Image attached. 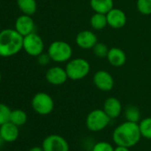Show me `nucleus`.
Here are the masks:
<instances>
[{"label":"nucleus","mask_w":151,"mask_h":151,"mask_svg":"<svg viewBox=\"0 0 151 151\" xmlns=\"http://www.w3.org/2000/svg\"><path fill=\"white\" fill-rule=\"evenodd\" d=\"M141 134L138 123L125 121L117 125L112 133V139L116 146L132 147L140 140Z\"/></svg>","instance_id":"nucleus-1"},{"label":"nucleus","mask_w":151,"mask_h":151,"mask_svg":"<svg viewBox=\"0 0 151 151\" xmlns=\"http://www.w3.org/2000/svg\"><path fill=\"white\" fill-rule=\"evenodd\" d=\"M23 49V37L14 29L0 31V56L8 58Z\"/></svg>","instance_id":"nucleus-2"},{"label":"nucleus","mask_w":151,"mask_h":151,"mask_svg":"<svg viewBox=\"0 0 151 151\" xmlns=\"http://www.w3.org/2000/svg\"><path fill=\"white\" fill-rule=\"evenodd\" d=\"M67 75L69 79L78 81L85 78L90 73V63L84 58L70 59L65 67Z\"/></svg>","instance_id":"nucleus-3"},{"label":"nucleus","mask_w":151,"mask_h":151,"mask_svg":"<svg viewBox=\"0 0 151 151\" xmlns=\"http://www.w3.org/2000/svg\"><path fill=\"white\" fill-rule=\"evenodd\" d=\"M47 53L49 54L52 61L62 63L68 62L72 58L73 51L71 45L68 43L61 40H57L50 44Z\"/></svg>","instance_id":"nucleus-4"},{"label":"nucleus","mask_w":151,"mask_h":151,"mask_svg":"<svg viewBox=\"0 0 151 151\" xmlns=\"http://www.w3.org/2000/svg\"><path fill=\"white\" fill-rule=\"evenodd\" d=\"M111 118L105 113L103 109H93L86 116V125L87 129L93 132L104 130L110 123Z\"/></svg>","instance_id":"nucleus-5"},{"label":"nucleus","mask_w":151,"mask_h":151,"mask_svg":"<svg viewBox=\"0 0 151 151\" xmlns=\"http://www.w3.org/2000/svg\"><path fill=\"white\" fill-rule=\"evenodd\" d=\"M31 107L37 114L47 116L52 112L54 109V101L48 93L40 92L33 96L31 100Z\"/></svg>","instance_id":"nucleus-6"},{"label":"nucleus","mask_w":151,"mask_h":151,"mask_svg":"<svg viewBox=\"0 0 151 151\" xmlns=\"http://www.w3.org/2000/svg\"><path fill=\"white\" fill-rule=\"evenodd\" d=\"M45 44L42 37L33 32L23 37V50L30 56L37 57L43 53Z\"/></svg>","instance_id":"nucleus-7"},{"label":"nucleus","mask_w":151,"mask_h":151,"mask_svg":"<svg viewBox=\"0 0 151 151\" xmlns=\"http://www.w3.org/2000/svg\"><path fill=\"white\" fill-rule=\"evenodd\" d=\"M44 151H69V145L67 139L58 134L46 136L41 146Z\"/></svg>","instance_id":"nucleus-8"},{"label":"nucleus","mask_w":151,"mask_h":151,"mask_svg":"<svg viewBox=\"0 0 151 151\" xmlns=\"http://www.w3.org/2000/svg\"><path fill=\"white\" fill-rule=\"evenodd\" d=\"M93 82L96 88L103 92H109L115 86V80L112 75L106 70H98L93 78Z\"/></svg>","instance_id":"nucleus-9"},{"label":"nucleus","mask_w":151,"mask_h":151,"mask_svg":"<svg viewBox=\"0 0 151 151\" xmlns=\"http://www.w3.org/2000/svg\"><path fill=\"white\" fill-rule=\"evenodd\" d=\"M45 79L52 86H60L66 83V81L68 79V77L65 68L59 66H54L46 71Z\"/></svg>","instance_id":"nucleus-10"},{"label":"nucleus","mask_w":151,"mask_h":151,"mask_svg":"<svg viewBox=\"0 0 151 151\" xmlns=\"http://www.w3.org/2000/svg\"><path fill=\"white\" fill-rule=\"evenodd\" d=\"M14 29L19 32L22 37H25L29 34L34 32L35 29V22L30 15L22 14L19 16L14 24Z\"/></svg>","instance_id":"nucleus-11"},{"label":"nucleus","mask_w":151,"mask_h":151,"mask_svg":"<svg viewBox=\"0 0 151 151\" xmlns=\"http://www.w3.org/2000/svg\"><path fill=\"white\" fill-rule=\"evenodd\" d=\"M97 43L96 35L91 30H82L76 37V44L81 49H93Z\"/></svg>","instance_id":"nucleus-12"},{"label":"nucleus","mask_w":151,"mask_h":151,"mask_svg":"<svg viewBox=\"0 0 151 151\" xmlns=\"http://www.w3.org/2000/svg\"><path fill=\"white\" fill-rule=\"evenodd\" d=\"M106 15L108 20V25L115 29H121L126 24V14L119 8L114 7Z\"/></svg>","instance_id":"nucleus-13"},{"label":"nucleus","mask_w":151,"mask_h":151,"mask_svg":"<svg viewBox=\"0 0 151 151\" xmlns=\"http://www.w3.org/2000/svg\"><path fill=\"white\" fill-rule=\"evenodd\" d=\"M0 136L3 139L4 142L12 143L16 141L20 136L19 126L10 121L0 125Z\"/></svg>","instance_id":"nucleus-14"},{"label":"nucleus","mask_w":151,"mask_h":151,"mask_svg":"<svg viewBox=\"0 0 151 151\" xmlns=\"http://www.w3.org/2000/svg\"><path fill=\"white\" fill-rule=\"evenodd\" d=\"M103 110L111 119H115L117 118L122 113V104L118 99L109 97L104 101Z\"/></svg>","instance_id":"nucleus-15"},{"label":"nucleus","mask_w":151,"mask_h":151,"mask_svg":"<svg viewBox=\"0 0 151 151\" xmlns=\"http://www.w3.org/2000/svg\"><path fill=\"white\" fill-rule=\"evenodd\" d=\"M107 59L111 66L119 68L124 66L126 62V54L122 49L118 47H112L109 50Z\"/></svg>","instance_id":"nucleus-16"},{"label":"nucleus","mask_w":151,"mask_h":151,"mask_svg":"<svg viewBox=\"0 0 151 151\" xmlns=\"http://www.w3.org/2000/svg\"><path fill=\"white\" fill-rule=\"evenodd\" d=\"M90 6L94 13L107 14L114 8L113 0H90Z\"/></svg>","instance_id":"nucleus-17"},{"label":"nucleus","mask_w":151,"mask_h":151,"mask_svg":"<svg viewBox=\"0 0 151 151\" xmlns=\"http://www.w3.org/2000/svg\"><path fill=\"white\" fill-rule=\"evenodd\" d=\"M17 6L21 12L26 15H33L37 9L36 0H17Z\"/></svg>","instance_id":"nucleus-18"},{"label":"nucleus","mask_w":151,"mask_h":151,"mask_svg":"<svg viewBox=\"0 0 151 151\" xmlns=\"http://www.w3.org/2000/svg\"><path fill=\"white\" fill-rule=\"evenodd\" d=\"M90 25L95 30H101L105 29L108 25L107 15L103 14L95 13L93 15H92L90 19Z\"/></svg>","instance_id":"nucleus-19"},{"label":"nucleus","mask_w":151,"mask_h":151,"mask_svg":"<svg viewBox=\"0 0 151 151\" xmlns=\"http://www.w3.org/2000/svg\"><path fill=\"white\" fill-rule=\"evenodd\" d=\"M28 116L27 113L22 109H14L11 112L10 122L14 124L17 126H22L27 123Z\"/></svg>","instance_id":"nucleus-20"},{"label":"nucleus","mask_w":151,"mask_h":151,"mask_svg":"<svg viewBox=\"0 0 151 151\" xmlns=\"http://www.w3.org/2000/svg\"><path fill=\"white\" fill-rule=\"evenodd\" d=\"M139 127L141 137L151 140V117H146L139 121Z\"/></svg>","instance_id":"nucleus-21"},{"label":"nucleus","mask_w":151,"mask_h":151,"mask_svg":"<svg viewBox=\"0 0 151 151\" xmlns=\"http://www.w3.org/2000/svg\"><path fill=\"white\" fill-rule=\"evenodd\" d=\"M124 117L126 121L138 123L140 121V111L135 106H129L124 110Z\"/></svg>","instance_id":"nucleus-22"},{"label":"nucleus","mask_w":151,"mask_h":151,"mask_svg":"<svg viewBox=\"0 0 151 151\" xmlns=\"http://www.w3.org/2000/svg\"><path fill=\"white\" fill-rule=\"evenodd\" d=\"M136 6L138 11L143 15L151 14V0H137Z\"/></svg>","instance_id":"nucleus-23"},{"label":"nucleus","mask_w":151,"mask_h":151,"mask_svg":"<svg viewBox=\"0 0 151 151\" xmlns=\"http://www.w3.org/2000/svg\"><path fill=\"white\" fill-rule=\"evenodd\" d=\"M11 109L5 103L0 102V125H2L10 121Z\"/></svg>","instance_id":"nucleus-24"},{"label":"nucleus","mask_w":151,"mask_h":151,"mask_svg":"<svg viewBox=\"0 0 151 151\" xmlns=\"http://www.w3.org/2000/svg\"><path fill=\"white\" fill-rule=\"evenodd\" d=\"M109 48L108 46L104 44V43H97L93 48V52L94 53V55L98 58H107L108 52H109Z\"/></svg>","instance_id":"nucleus-25"},{"label":"nucleus","mask_w":151,"mask_h":151,"mask_svg":"<svg viewBox=\"0 0 151 151\" xmlns=\"http://www.w3.org/2000/svg\"><path fill=\"white\" fill-rule=\"evenodd\" d=\"M115 147L108 141H99L95 143L92 151H114Z\"/></svg>","instance_id":"nucleus-26"},{"label":"nucleus","mask_w":151,"mask_h":151,"mask_svg":"<svg viewBox=\"0 0 151 151\" xmlns=\"http://www.w3.org/2000/svg\"><path fill=\"white\" fill-rule=\"evenodd\" d=\"M51 58L49 56L48 53H41L40 55L37 56V62L41 65V66H45L47 65L50 61H51Z\"/></svg>","instance_id":"nucleus-27"},{"label":"nucleus","mask_w":151,"mask_h":151,"mask_svg":"<svg viewBox=\"0 0 151 151\" xmlns=\"http://www.w3.org/2000/svg\"><path fill=\"white\" fill-rule=\"evenodd\" d=\"M114 151H130V148L126 147H123V146H116Z\"/></svg>","instance_id":"nucleus-28"},{"label":"nucleus","mask_w":151,"mask_h":151,"mask_svg":"<svg viewBox=\"0 0 151 151\" xmlns=\"http://www.w3.org/2000/svg\"><path fill=\"white\" fill-rule=\"evenodd\" d=\"M29 151H44L42 147H33Z\"/></svg>","instance_id":"nucleus-29"},{"label":"nucleus","mask_w":151,"mask_h":151,"mask_svg":"<svg viewBox=\"0 0 151 151\" xmlns=\"http://www.w3.org/2000/svg\"><path fill=\"white\" fill-rule=\"evenodd\" d=\"M3 142H4V140H3V139L1 138V136H0V147H1V146H2V144H3Z\"/></svg>","instance_id":"nucleus-30"},{"label":"nucleus","mask_w":151,"mask_h":151,"mask_svg":"<svg viewBox=\"0 0 151 151\" xmlns=\"http://www.w3.org/2000/svg\"><path fill=\"white\" fill-rule=\"evenodd\" d=\"M1 79H2V76H1V73H0V81H1Z\"/></svg>","instance_id":"nucleus-31"}]
</instances>
